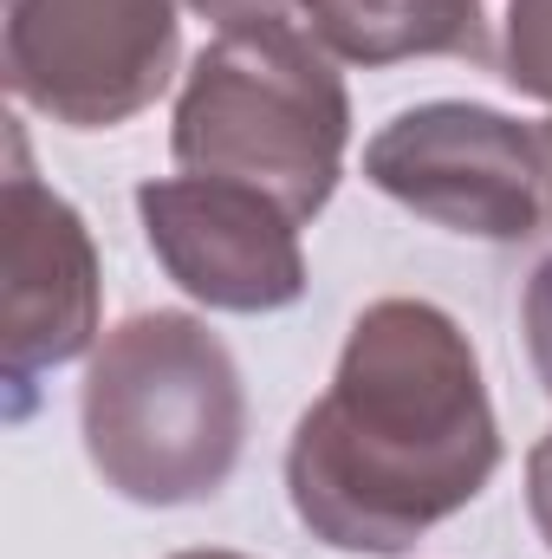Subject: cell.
<instances>
[{"label": "cell", "mask_w": 552, "mask_h": 559, "mask_svg": "<svg viewBox=\"0 0 552 559\" xmlns=\"http://www.w3.org/2000/svg\"><path fill=\"white\" fill-rule=\"evenodd\" d=\"M0 228H7V319H0V378L13 397V417H26V397L46 371L85 358L98 345V248L85 215L46 189L26 163V131L7 118V195H0Z\"/></svg>", "instance_id": "6"}, {"label": "cell", "mask_w": 552, "mask_h": 559, "mask_svg": "<svg viewBox=\"0 0 552 559\" xmlns=\"http://www.w3.org/2000/svg\"><path fill=\"white\" fill-rule=\"evenodd\" d=\"M189 13L215 20V26H241V20H267V13H286L292 0H182Z\"/></svg>", "instance_id": "12"}, {"label": "cell", "mask_w": 552, "mask_h": 559, "mask_svg": "<svg viewBox=\"0 0 552 559\" xmlns=\"http://www.w3.org/2000/svg\"><path fill=\"white\" fill-rule=\"evenodd\" d=\"M364 182L429 228L468 241H533L547 235V163L540 124H520L494 105L435 98L397 111L364 143Z\"/></svg>", "instance_id": "5"}, {"label": "cell", "mask_w": 552, "mask_h": 559, "mask_svg": "<svg viewBox=\"0 0 552 559\" xmlns=\"http://www.w3.org/2000/svg\"><path fill=\"white\" fill-rule=\"evenodd\" d=\"M520 332H527V358H533V371L552 397V254L533 267L527 293H520Z\"/></svg>", "instance_id": "10"}, {"label": "cell", "mask_w": 552, "mask_h": 559, "mask_svg": "<svg viewBox=\"0 0 552 559\" xmlns=\"http://www.w3.org/2000/svg\"><path fill=\"white\" fill-rule=\"evenodd\" d=\"M494 72L514 98L552 105V0H501Z\"/></svg>", "instance_id": "9"}, {"label": "cell", "mask_w": 552, "mask_h": 559, "mask_svg": "<svg viewBox=\"0 0 552 559\" xmlns=\"http://www.w3.org/2000/svg\"><path fill=\"white\" fill-rule=\"evenodd\" d=\"M312 39L345 66L475 59L494 66L501 0H299Z\"/></svg>", "instance_id": "8"}, {"label": "cell", "mask_w": 552, "mask_h": 559, "mask_svg": "<svg viewBox=\"0 0 552 559\" xmlns=\"http://www.w3.org/2000/svg\"><path fill=\"white\" fill-rule=\"evenodd\" d=\"M143 241L189 299L215 312H286L305 293L299 222L274 195L221 176H149L137 189Z\"/></svg>", "instance_id": "7"}, {"label": "cell", "mask_w": 552, "mask_h": 559, "mask_svg": "<svg viewBox=\"0 0 552 559\" xmlns=\"http://www.w3.org/2000/svg\"><path fill=\"white\" fill-rule=\"evenodd\" d=\"M540 163H547V228H552V118L540 124Z\"/></svg>", "instance_id": "13"}, {"label": "cell", "mask_w": 552, "mask_h": 559, "mask_svg": "<svg viewBox=\"0 0 552 559\" xmlns=\"http://www.w3.org/2000/svg\"><path fill=\"white\" fill-rule=\"evenodd\" d=\"M351 150V92L338 59L286 13L221 26L176 98L169 156L182 176H221L274 195L292 222H312Z\"/></svg>", "instance_id": "3"}, {"label": "cell", "mask_w": 552, "mask_h": 559, "mask_svg": "<svg viewBox=\"0 0 552 559\" xmlns=\"http://www.w3.org/2000/svg\"><path fill=\"white\" fill-rule=\"evenodd\" d=\"M79 429L98 481L137 508L215 501L248 449V384L195 312H131L79 384Z\"/></svg>", "instance_id": "2"}, {"label": "cell", "mask_w": 552, "mask_h": 559, "mask_svg": "<svg viewBox=\"0 0 552 559\" xmlns=\"http://www.w3.org/2000/svg\"><path fill=\"white\" fill-rule=\"evenodd\" d=\"M169 559H248V554H228V547H195V554H169Z\"/></svg>", "instance_id": "14"}, {"label": "cell", "mask_w": 552, "mask_h": 559, "mask_svg": "<svg viewBox=\"0 0 552 559\" xmlns=\"http://www.w3.org/2000/svg\"><path fill=\"white\" fill-rule=\"evenodd\" d=\"M182 59L176 0H7L0 79L13 105L65 131H118L149 111Z\"/></svg>", "instance_id": "4"}, {"label": "cell", "mask_w": 552, "mask_h": 559, "mask_svg": "<svg viewBox=\"0 0 552 559\" xmlns=\"http://www.w3.org/2000/svg\"><path fill=\"white\" fill-rule=\"evenodd\" d=\"M527 514H533V527H540V540H547V554H552V429L527 455Z\"/></svg>", "instance_id": "11"}, {"label": "cell", "mask_w": 552, "mask_h": 559, "mask_svg": "<svg viewBox=\"0 0 552 559\" xmlns=\"http://www.w3.org/2000/svg\"><path fill=\"white\" fill-rule=\"evenodd\" d=\"M501 468V423L468 332L435 299H371L325 397L292 423L286 501L332 554H410Z\"/></svg>", "instance_id": "1"}]
</instances>
